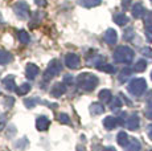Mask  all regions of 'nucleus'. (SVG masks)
Segmentation results:
<instances>
[{
  "label": "nucleus",
  "mask_w": 152,
  "mask_h": 151,
  "mask_svg": "<svg viewBox=\"0 0 152 151\" xmlns=\"http://www.w3.org/2000/svg\"><path fill=\"white\" fill-rule=\"evenodd\" d=\"M99 100L103 103H109V102H111V100H113V94H111L110 90L103 89V90L99 92Z\"/></svg>",
  "instance_id": "20"
},
{
  "label": "nucleus",
  "mask_w": 152,
  "mask_h": 151,
  "mask_svg": "<svg viewBox=\"0 0 152 151\" xmlns=\"http://www.w3.org/2000/svg\"><path fill=\"white\" fill-rule=\"evenodd\" d=\"M126 151H140V143L136 139H131V142L126 146Z\"/></svg>",
  "instance_id": "23"
},
{
  "label": "nucleus",
  "mask_w": 152,
  "mask_h": 151,
  "mask_svg": "<svg viewBox=\"0 0 152 151\" xmlns=\"http://www.w3.org/2000/svg\"><path fill=\"white\" fill-rule=\"evenodd\" d=\"M24 103H25V106L29 107V109H32V107H34L37 105V103H40V98H28V100H25L24 101Z\"/></svg>",
  "instance_id": "29"
},
{
  "label": "nucleus",
  "mask_w": 152,
  "mask_h": 151,
  "mask_svg": "<svg viewBox=\"0 0 152 151\" xmlns=\"http://www.w3.org/2000/svg\"><path fill=\"white\" fill-rule=\"evenodd\" d=\"M42 12H34L32 15V20H31V25L32 27H36L37 24H40V21L42 20Z\"/></svg>",
  "instance_id": "27"
},
{
  "label": "nucleus",
  "mask_w": 152,
  "mask_h": 151,
  "mask_svg": "<svg viewBox=\"0 0 152 151\" xmlns=\"http://www.w3.org/2000/svg\"><path fill=\"white\" fill-rule=\"evenodd\" d=\"M151 78H152V72H151Z\"/></svg>",
  "instance_id": "44"
},
{
  "label": "nucleus",
  "mask_w": 152,
  "mask_h": 151,
  "mask_svg": "<svg viewBox=\"0 0 152 151\" xmlns=\"http://www.w3.org/2000/svg\"><path fill=\"white\" fill-rule=\"evenodd\" d=\"M147 134H148V136H150V139L152 141V125H150V126H148V129H147Z\"/></svg>",
  "instance_id": "41"
},
{
  "label": "nucleus",
  "mask_w": 152,
  "mask_h": 151,
  "mask_svg": "<svg viewBox=\"0 0 152 151\" xmlns=\"http://www.w3.org/2000/svg\"><path fill=\"white\" fill-rule=\"evenodd\" d=\"M31 84H28V82H25V84H23V85H20L19 88L16 89V93L19 95H24V94H27V93H29V90H31Z\"/></svg>",
  "instance_id": "24"
},
{
  "label": "nucleus",
  "mask_w": 152,
  "mask_h": 151,
  "mask_svg": "<svg viewBox=\"0 0 152 151\" xmlns=\"http://www.w3.org/2000/svg\"><path fill=\"white\" fill-rule=\"evenodd\" d=\"M131 74H132V70H131L130 68L122 69V72L119 73V81H121V82H124V81L128 80V77H130Z\"/></svg>",
  "instance_id": "25"
},
{
  "label": "nucleus",
  "mask_w": 152,
  "mask_h": 151,
  "mask_svg": "<svg viewBox=\"0 0 152 151\" xmlns=\"http://www.w3.org/2000/svg\"><path fill=\"white\" fill-rule=\"evenodd\" d=\"M113 20L115 24L121 25V27H123L128 23V17L124 15V13H115V15L113 16Z\"/></svg>",
  "instance_id": "17"
},
{
  "label": "nucleus",
  "mask_w": 152,
  "mask_h": 151,
  "mask_svg": "<svg viewBox=\"0 0 152 151\" xmlns=\"http://www.w3.org/2000/svg\"><path fill=\"white\" fill-rule=\"evenodd\" d=\"M145 68H147V61L145 60H139L138 62L135 64V70L136 72H144L145 70Z\"/></svg>",
  "instance_id": "28"
},
{
  "label": "nucleus",
  "mask_w": 152,
  "mask_h": 151,
  "mask_svg": "<svg viewBox=\"0 0 152 151\" xmlns=\"http://www.w3.org/2000/svg\"><path fill=\"white\" fill-rule=\"evenodd\" d=\"M103 40H104V41H106L109 45L116 44V41H118V33H116V31H114L113 28H109V29L104 32Z\"/></svg>",
  "instance_id": "9"
},
{
  "label": "nucleus",
  "mask_w": 152,
  "mask_h": 151,
  "mask_svg": "<svg viewBox=\"0 0 152 151\" xmlns=\"http://www.w3.org/2000/svg\"><path fill=\"white\" fill-rule=\"evenodd\" d=\"M127 89L132 95L139 97V95H142L143 93L145 92V89H147V82H145L144 78H134V80L128 84Z\"/></svg>",
  "instance_id": "4"
},
{
  "label": "nucleus",
  "mask_w": 152,
  "mask_h": 151,
  "mask_svg": "<svg viewBox=\"0 0 152 151\" xmlns=\"http://www.w3.org/2000/svg\"><path fill=\"white\" fill-rule=\"evenodd\" d=\"M145 117L148 119H152V103H147V109H145Z\"/></svg>",
  "instance_id": "34"
},
{
  "label": "nucleus",
  "mask_w": 152,
  "mask_h": 151,
  "mask_svg": "<svg viewBox=\"0 0 152 151\" xmlns=\"http://www.w3.org/2000/svg\"><path fill=\"white\" fill-rule=\"evenodd\" d=\"M99 69H101V70H103V72H106V73H115V72H116L115 66L110 65V64H104V65H102Z\"/></svg>",
  "instance_id": "30"
},
{
  "label": "nucleus",
  "mask_w": 152,
  "mask_h": 151,
  "mask_svg": "<svg viewBox=\"0 0 152 151\" xmlns=\"http://www.w3.org/2000/svg\"><path fill=\"white\" fill-rule=\"evenodd\" d=\"M13 12L20 20H25L29 16V5L25 1H17L13 4Z\"/></svg>",
  "instance_id": "5"
},
{
  "label": "nucleus",
  "mask_w": 152,
  "mask_h": 151,
  "mask_svg": "<svg viewBox=\"0 0 152 151\" xmlns=\"http://www.w3.org/2000/svg\"><path fill=\"white\" fill-rule=\"evenodd\" d=\"M5 106H8V107H12V105H13V102H15V100L12 97H10V98H7V100H5Z\"/></svg>",
  "instance_id": "38"
},
{
  "label": "nucleus",
  "mask_w": 152,
  "mask_h": 151,
  "mask_svg": "<svg viewBox=\"0 0 152 151\" xmlns=\"http://www.w3.org/2000/svg\"><path fill=\"white\" fill-rule=\"evenodd\" d=\"M73 82H74V78L70 74H66L65 77H64V84H65V85H72Z\"/></svg>",
  "instance_id": "35"
},
{
  "label": "nucleus",
  "mask_w": 152,
  "mask_h": 151,
  "mask_svg": "<svg viewBox=\"0 0 152 151\" xmlns=\"http://www.w3.org/2000/svg\"><path fill=\"white\" fill-rule=\"evenodd\" d=\"M36 1L37 5H40V7H45L46 5V0H34Z\"/></svg>",
  "instance_id": "40"
},
{
  "label": "nucleus",
  "mask_w": 152,
  "mask_h": 151,
  "mask_svg": "<svg viewBox=\"0 0 152 151\" xmlns=\"http://www.w3.org/2000/svg\"><path fill=\"white\" fill-rule=\"evenodd\" d=\"M98 77L91 73H82L77 77V84L81 90L83 92H91L97 88L98 85Z\"/></svg>",
  "instance_id": "1"
},
{
  "label": "nucleus",
  "mask_w": 152,
  "mask_h": 151,
  "mask_svg": "<svg viewBox=\"0 0 152 151\" xmlns=\"http://www.w3.org/2000/svg\"><path fill=\"white\" fill-rule=\"evenodd\" d=\"M66 93V85L64 82H57V84H54L53 86H52V89H50V94L53 95V97L56 98H58V97H61V95H64Z\"/></svg>",
  "instance_id": "8"
},
{
  "label": "nucleus",
  "mask_w": 152,
  "mask_h": 151,
  "mask_svg": "<svg viewBox=\"0 0 152 151\" xmlns=\"http://www.w3.org/2000/svg\"><path fill=\"white\" fill-rule=\"evenodd\" d=\"M7 125V119H5L4 115H0V130H3Z\"/></svg>",
  "instance_id": "37"
},
{
  "label": "nucleus",
  "mask_w": 152,
  "mask_h": 151,
  "mask_svg": "<svg viewBox=\"0 0 152 151\" xmlns=\"http://www.w3.org/2000/svg\"><path fill=\"white\" fill-rule=\"evenodd\" d=\"M40 73V69L37 65H34V64H28L27 65V69H25V74H27V77L29 80H34V78L39 76Z\"/></svg>",
  "instance_id": "11"
},
{
  "label": "nucleus",
  "mask_w": 152,
  "mask_h": 151,
  "mask_svg": "<svg viewBox=\"0 0 152 151\" xmlns=\"http://www.w3.org/2000/svg\"><path fill=\"white\" fill-rule=\"evenodd\" d=\"M61 70H62V64H61V61H58V60H52L50 64L48 65V68H46L45 73H44V80H42V82L46 84L48 81H50L53 77H56V76L60 74Z\"/></svg>",
  "instance_id": "3"
},
{
  "label": "nucleus",
  "mask_w": 152,
  "mask_h": 151,
  "mask_svg": "<svg viewBox=\"0 0 152 151\" xmlns=\"http://www.w3.org/2000/svg\"><path fill=\"white\" fill-rule=\"evenodd\" d=\"M104 62H106V59L101 54H94L91 57H87V65L89 66H94V68L99 69L102 65H104Z\"/></svg>",
  "instance_id": "7"
},
{
  "label": "nucleus",
  "mask_w": 152,
  "mask_h": 151,
  "mask_svg": "<svg viewBox=\"0 0 152 151\" xmlns=\"http://www.w3.org/2000/svg\"><path fill=\"white\" fill-rule=\"evenodd\" d=\"M139 123H140V119L138 117V114H131L130 117L127 118V122H126V126H127L128 130H138L139 129Z\"/></svg>",
  "instance_id": "10"
},
{
  "label": "nucleus",
  "mask_w": 152,
  "mask_h": 151,
  "mask_svg": "<svg viewBox=\"0 0 152 151\" xmlns=\"http://www.w3.org/2000/svg\"><path fill=\"white\" fill-rule=\"evenodd\" d=\"M116 142H118V144H119V146H122V147H126V146H127L128 142H130L127 133H124V131H121V133H119V134L116 135Z\"/></svg>",
  "instance_id": "19"
},
{
  "label": "nucleus",
  "mask_w": 152,
  "mask_h": 151,
  "mask_svg": "<svg viewBox=\"0 0 152 151\" xmlns=\"http://www.w3.org/2000/svg\"><path fill=\"white\" fill-rule=\"evenodd\" d=\"M144 15H145V8L143 7V4H140V3L134 4V7H132V16L135 17V19H140V17H143Z\"/></svg>",
  "instance_id": "14"
},
{
  "label": "nucleus",
  "mask_w": 152,
  "mask_h": 151,
  "mask_svg": "<svg viewBox=\"0 0 152 151\" xmlns=\"http://www.w3.org/2000/svg\"><path fill=\"white\" fill-rule=\"evenodd\" d=\"M119 125V122H118V118H115V117H106L104 118V121H103V126L106 127L107 130H113V129H115L116 126Z\"/></svg>",
  "instance_id": "15"
},
{
  "label": "nucleus",
  "mask_w": 152,
  "mask_h": 151,
  "mask_svg": "<svg viewBox=\"0 0 152 151\" xmlns=\"http://www.w3.org/2000/svg\"><path fill=\"white\" fill-rule=\"evenodd\" d=\"M103 151H116L114 147H111V146H109V147H104L103 149Z\"/></svg>",
  "instance_id": "42"
},
{
  "label": "nucleus",
  "mask_w": 152,
  "mask_h": 151,
  "mask_svg": "<svg viewBox=\"0 0 152 151\" xmlns=\"http://www.w3.org/2000/svg\"><path fill=\"white\" fill-rule=\"evenodd\" d=\"M151 1H152V0H151Z\"/></svg>",
  "instance_id": "45"
},
{
  "label": "nucleus",
  "mask_w": 152,
  "mask_h": 151,
  "mask_svg": "<svg viewBox=\"0 0 152 151\" xmlns=\"http://www.w3.org/2000/svg\"><path fill=\"white\" fill-rule=\"evenodd\" d=\"M145 36H147L148 41L152 43V24H148L147 28H145Z\"/></svg>",
  "instance_id": "33"
},
{
  "label": "nucleus",
  "mask_w": 152,
  "mask_h": 151,
  "mask_svg": "<svg viewBox=\"0 0 152 151\" xmlns=\"http://www.w3.org/2000/svg\"><path fill=\"white\" fill-rule=\"evenodd\" d=\"M102 0H80V4L82 7L86 8H91V7H97V5L101 4Z\"/></svg>",
  "instance_id": "22"
},
{
  "label": "nucleus",
  "mask_w": 152,
  "mask_h": 151,
  "mask_svg": "<svg viewBox=\"0 0 152 151\" xmlns=\"http://www.w3.org/2000/svg\"><path fill=\"white\" fill-rule=\"evenodd\" d=\"M134 51L130 46H118L114 52V60L119 64H130L134 60Z\"/></svg>",
  "instance_id": "2"
},
{
  "label": "nucleus",
  "mask_w": 152,
  "mask_h": 151,
  "mask_svg": "<svg viewBox=\"0 0 152 151\" xmlns=\"http://www.w3.org/2000/svg\"><path fill=\"white\" fill-rule=\"evenodd\" d=\"M134 36H135V32H134L132 28H127V29L124 31V40H127V41H130V40L134 39Z\"/></svg>",
  "instance_id": "31"
},
{
  "label": "nucleus",
  "mask_w": 152,
  "mask_h": 151,
  "mask_svg": "<svg viewBox=\"0 0 152 151\" xmlns=\"http://www.w3.org/2000/svg\"><path fill=\"white\" fill-rule=\"evenodd\" d=\"M3 21V17H1V15H0V23H1Z\"/></svg>",
  "instance_id": "43"
},
{
  "label": "nucleus",
  "mask_w": 152,
  "mask_h": 151,
  "mask_svg": "<svg viewBox=\"0 0 152 151\" xmlns=\"http://www.w3.org/2000/svg\"><path fill=\"white\" fill-rule=\"evenodd\" d=\"M13 60V56L7 51H3L0 49V65H5V64H10Z\"/></svg>",
  "instance_id": "16"
},
{
  "label": "nucleus",
  "mask_w": 152,
  "mask_h": 151,
  "mask_svg": "<svg viewBox=\"0 0 152 151\" xmlns=\"http://www.w3.org/2000/svg\"><path fill=\"white\" fill-rule=\"evenodd\" d=\"M142 53L144 54V56H148V57H151V59H152V49H150V48H143L142 49Z\"/></svg>",
  "instance_id": "36"
},
{
  "label": "nucleus",
  "mask_w": 152,
  "mask_h": 151,
  "mask_svg": "<svg viewBox=\"0 0 152 151\" xmlns=\"http://www.w3.org/2000/svg\"><path fill=\"white\" fill-rule=\"evenodd\" d=\"M65 65L69 69H77L81 65V59L78 54L75 53H68L65 56Z\"/></svg>",
  "instance_id": "6"
},
{
  "label": "nucleus",
  "mask_w": 152,
  "mask_h": 151,
  "mask_svg": "<svg viewBox=\"0 0 152 151\" xmlns=\"http://www.w3.org/2000/svg\"><path fill=\"white\" fill-rule=\"evenodd\" d=\"M17 39H19V41L21 43V44H28V43L31 41V36H29V33L27 31L17 32Z\"/></svg>",
  "instance_id": "21"
},
{
  "label": "nucleus",
  "mask_w": 152,
  "mask_h": 151,
  "mask_svg": "<svg viewBox=\"0 0 152 151\" xmlns=\"http://www.w3.org/2000/svg\"><path fill=\"white\" fill-rule=\"evenodd\" d=\"M49 125H50V121H49L45 115L39 117L36 121V127H37V130H40V131H45V130L49 127Z\"/></svg>",
  "instance_id": "12"
},
{
  "label": "nucleus",
  "mask_w": 152,
  "mask_h": 151,
  "mask_svg": "<svg viewBox=\"0 0 152 151\" xmlns=\"http://www.w3.org/2000/svg\"><path fill=\"white\" fill-rule=\"evenodd\" d=\"M103 111H104V106L99 102H93L91 106H90V113H91L93 115H99Z\"/></svg>",
  "instance_id": "18"
},
{
  "label": "nucleus",
  "mask_w": 152,
  "mask_h": 151,
  "mask_svg": "<svg viewBox=\"0 0 152 151\" xmlns=\"http://www.w3.org/2000/svg\"><path fill=\"white\" fill-rule=\"evenodd\" d=\"M122 105H123V102H122L121 98H119V97H115V98H113V100H111L110 107H111V110H113V111H116L118 109H121Z\"/></svg>",
  "instance_id": "26"
},
{
  "label": "nucleus",
  "mask_w": 152,
  "mask_h": 151,
  "mask_svg": "<svg viewBox=\"0 0 152 151\" xmlns=\"http://www.w3.org/2000/svg\"><path fill=\"white\" fill-rule=\"evenodd\" d=\"M3 85H4V88L7 89L8 92H13L16 90V84H15V77L13 76H7V77L3 80Z\"/></svg>",
  "instance_id": "13"
},
{
  "label": "nucleus",
  "mask_w": 152,
  "mask_h": 151,
  "mask_svg": "<svg viewBox=\"0 0 152 151\" xmlns=\"http://www.w3.org/2000/svg\"><path fill=\"white\" fill-rule=\"evenodd\" d=\"M130 3H131V0H123V1H122V7H123L124 10H127V8L130 7Z\"/></svg>",
  "instance_id": "39"
},
{
  "label": "nucleus",
  "mask_w": 152,
  "mask_h": 151,
  "mask_svg": "<svg viewBox=\"0 0 152 151\" xmlns=\"http://www.w3.org/2000/svg\"><path fill=\"white\" fill-rule=\"evenodd\" d=\"M58 121H60L61 123L68 125L69 122H70V118H69L68 114H65V113H61V114H58Z\"/></svg>",
  "instance_id": "32"
}]
</instances>
